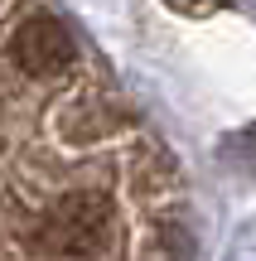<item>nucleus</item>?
<instances>
[{
    "label": "nucleus",
    "mask_w": 256,
    "mask_h": 261,
    "mask_svg": "<svg viewBox=\"0 0 256 261\" xmlns=\"http://www.w3.org/2000/svg\"><path fill=\"white\" fill-rule=\"evenodd\" d=\"M111 237V213H106L102 198H63L58 208H48L34 227V242L44 252L63 256V261H87L97 256Z\"/></svg>",
    "instance_id": "1"
},
{
    "label": "nucleus",
    "mask_w": 256,
    "mask_h": 261,
    "mask_svg": "<svg viewBox=\"0 0 256 261\" xmlns=\"http://www.w3.org/2000/svg\"><path fill=\"white\" fill-rule=\"evenodd\" d=\"M10 54H15L19 73H29V77H58L68 63H73V34H68L53 15H29L24 24L15 29Z\"/></svg>",
    "instance_id": "2"
}]
</instances>
